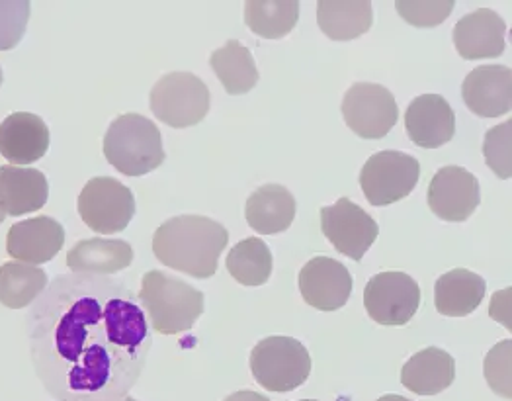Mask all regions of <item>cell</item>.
Wrapping results in <instances>:
<instances>
[{
  "label": "cell",
  "instance_id": "obj_26",
  "mask_svg": "<svg viewBox=\"0 0 512 401\" xmlns=\"http://www.w3.org/2000/svg\"><path fill=\"white\" fill-rule=\"evenodd\" d=\"M299 18L298 0H249L245 2V22L256 36L280 40L288 36Z\"/></svg>",
  "mask_w": 512,
  "mask_h": 401
},
{
  "label": "cell",
  "instance_id": "obj_29",
  "mask_svg": "<svg viewBox=\"0 0 512 401\" xmlns=\"http://www.w3.org/2000/svg\"><path fill=\"white\" fill-rule=\"evenodd\" d=\"M395 8L399 16L411 26L434 28L450 16L454 0H397Z\"/></svg>",
  "mask_w": 512,
  "mask_h": 401
},
{
  "label": "cell",
  "instance_id": "obj_30",
  "mask_svg": "<svg viewBox=\"0 0 512 401\" xmlns=\"http://www.w3.org/2000/svg\"><path fill=\"white\" fill-rule=\"evenodd\" d=\"M30 20L28 0H0V51L14 49L22 42Z\"/></svg>",
  "mask_w": 512,
  "mask_h": 401
},
{
  "label": "cell",
  "instance_id": "obj_14",
  "mask_svg": "<svg viewBox=\"0 0 512 401\" xmlns=\"http://www.w3.org/2000/svg\"><path fill=\"white\" fill-rule=\"evenodd\" d=\"M65 243L63 225L47 218L38 216L26 222L14 223L6 235V253L14 261H22L26 265H43L57 257Z\"/></svg>",
  "mask_w": 512,
  "mask_h": 401
},
{
  "label": "cell",
  "instance_id": "obj_5",
  "mask_svg": "<svg viewBox=\"0 0 512 401\" xmlns=\"http://www.w3.org/2000/svg\"><path fill=\"white\" fill-rule=\"evenodd\" d=\"M251 372L264 390L288 394L309 378L311 357L298 339L266 337L251 353Z\"/></svg>",
  "mask_w": 512,
  "mask_h": 401
},
{
  "label": "cell",
  "instance_id": "obj_19",
  "mask_svg": "<svg viewBox=\"0 0 512 401\" xmlns=\"http://www.w3.org/2000/svg\"><path fill=\"white\" fill-rule=\"evenodd\" d=\"M49 198V182L30 167H0V210L6 216H24L42 210Z\"/></svg>",
  "mask_w": 512,
  "mask_h": 401
},
{
  "label": "cell",
  "instance_id": "obj_38",
  "mask_svg": "<svg viewBox=\"0 0 512 401\" xmlns=\"http://www.w3.org/2000/svg\"><path fill=\"white\" fill-rule=\"evenodd\" d=\"M301 401H317V400H301Z\"/></svg>",
  "mask_w": 512,
  "mask_h": 401
},
{
  "label": "cell",
  "instance_id": "obj_4",
  "mask_svg": "<svg viewBox=\"0 0 512 401\" xmlns=\"http://www.w3.org/2000/svg\"><path fill=\"white\" fill-rule=\"evenodd\" d=\"M106 161L126 177H143L165 163L163 137L157 124L141 114L118 116L104 135Z\"/></svg>",
  "mask_w": 512,
  "mask_h": 401
},
{
  "label": "cell",
  "instance_id": "obj_24",
  "mask_svg": "<svg viewBox=\"0 0 512 401\" xmlns=\"http://www.w3.org/2000/svg\"><path fill=\"white\" fill-rule=\"evenodd\" d=\"M133 263V249L122 239H85L67 253V267L75 274L110 276Z\"/></svg>",
  "mask_w": 512,
  "mask_h": 401
},
{
  "label": "cell",
  "instance_id": "obj_1",
  "mask_svg": "<svg viewBox=\"0 0 512 401\" xmlns=\"http://www.w3.org/2000/svg\"><path fill=\"white\" fill-rule=\"evenodd\" d=\"M32 366L57 401H122L153 345L147 313L112 276L61 274L26 315Z\"/></svg>",
  "mask_w": 512,
  "mask_h": 401
},
{
  "label": "cell",
  "instance_id": "obj_7",
  "mask_svg": "<svg viewBox=\"0 0 512 401\" xmlns=\"http://www.w3.org/2000/svg\"><path fill=\"white\" fill-rule=\"evenodd\" d=\"M421 177L415 157L401 151H380L372 155L362 173L360 186L372 206H389L407 198Z\"/></svg>",
  "mask_w": 512,
  "mask_h": 401
},
{
  "label": "cell",
  "instance_id": "obj_33",
  "mask_svg": "<svg viewBox=\"0 0 512 401\" xmlns=\"http://www.w3.org/2000/svg\"><path fill=\"white\" fill-rule=\"evenodd\" d=\"M225 401H270L266 396L258 394V392H249V390H243V392H235L231 394L229 398H225Z\"/></svg>",
  "mask_w": 512,
  "mask_h": 401
},
{
  "label": "cell",
  "instance_id": "obj_11",
  "mask_svg": "<svg viewBox=\"0 0 512 401\" xmlns=\"http://www.w3.org/2000/svg\"><path fill=\"white\" fill-rule=\"evenodd\" d=\"M321 229L341 255L358 263L380 233L376 220L346 196L333 206L321 208Z\"/></svg>",
  "mask_w": 512,
  "mask_h": 401
},
{
  "label": "cell",
  "instance_id": "obj_13",
  "mask_svg": "<svg viewBox=\"0 0 512 401\" xmlns=\"http://www.w3.org/2000/svg\"><path fill=\"white\" fill-rule=\"evenodd\" d=\"M299 290L307 306L319 312H337L350 298L352 276L331 257H313L299 272Z\"/></svg>",
  "mask_w": 512,
  "mask_h": 401
},
{
  "label": "cell",
  "instance_id": "obj_17",
  "mask_svg": "<svg viewBox=\"0 0 512 401\" xmlns=\"http://www.w3.org/2000/svg\"><path fill=\"white\" fill-rule=\"evenodd\" d=\"M49 149V128L40 116L14 112L0 124V155L16 165H32Z\"/></svg>",
  "mask_w": 512,
  "mask_h": 401
},
{
  "label": "cell",
  "instance_id": "obj_27",
  "mask_svg": "<svg viewBox=\"0 0 512 401\" xmlns=\"http://www.w3.org/2000/svg\"><path fill=\"white\" fill-rule=\"evenodd\" d=\"M47 288L42 268L26 263H6L0 267V304L10 310L28 308Z\"/></svg>",
  "mask_w": 512,
  "mask_h": 401
},
{
  "label": "cell",
  "instance_id": "obj_16",
  "mask_svg": "<svg viewBox=\"0 0 512 401\" xmlns=\"http://www.w3.org/2000/svg\"><path fill=\"white\" fill-rule=\"evenodd\" d=\"M405 130L415 145L438 149L456 134L454 110L440 94L417 96L407 108Z\"/></svg>",
  "mask_w": 512,
  "mask_h": 401
},
{
  "label": "cell",
  "instance_id": "obj_23",
  "mask_svg": "<svg viewBox=\"0 0 512 401\" xmlns=\"http://www.w3.org/2000/svg\"><path fill=\"white\" fill-rule=\"evenodd\" d=\"M485 292L483 276L466 268H454L436 280L434 304L438 313L446 317H466L481 306Z\"/></svg>",
  "mask_w": 512,
  "mask_h": 401
},
{
  "label": "cell",
  "instance_id": "obj_3",
  "mask_svg": "<svg viewBox=\"0 0 512 401\" xmlns=\"http://www.w3.org/2000/svg\"><path fill=\"white\" fill-rule=\"evenodd\" d=\"M141 304L149 323L161 335H178L196 323L204 313V292L163 270H149L143 276Z\"/></svg>",
  "mask_w": 512,
  "mask_h": 401
},
{
  "label": "cell",
  "instance_id": "obj_2",
  "mask_svg": "<svg viewBox=\"0 0 512 401\" xmlns=\"http://www.w3.org/2000/svg\"><path fill=\"white\" fill-rule=\"evenodd\" d=\"M229 243V231L204 216H176L153 235V253L165 267L194 278H212Z\"/></svg>",
  "mask_w": 512,
  "mask_h": 401
},
{
  "label": "cell",
  "instance_id": "obj_36",
  "mask_svg": "<svg viewBox=\"0 0 512 401\" xmlns=\"http://www.w3.org/2000/svg\"><path fill=\"white\" fill-rule=\"evenodd\" d=\"M122 401H137V400H133V398H129V396H128V398H124V400H122Z\"/></svg>",
  "mask_w": 512,
  "mask_h": 401
},
{
  "label": "cell",
  "instance_id": "obj_32",
  "mask_svg": "<svg viewBox=\"0 0 512 401\" xmlns=\"http://www.w3.org/2000/svg\"><path fill=\"white\" fill-rule=\"evenodd\" d=\"M511 341H503L485 358V378L491 390L503 398H511Z\"/></svg>",
  "mask_w": 512,
  "mask_h": 401
},
{
  "label": "cell",
  "instance_id": "obj_25",
  "mask_svg": "<svg viewBox=\"0 0 512 401\" xmlns=\"http://www.w3.org/2000/svg\"><path fill=\"white\" fill-rule=\"evenodd\" d=\"M210 65L225 92L231 96L247 94L258 83L255 57L249 47L237 40H229L223 47L215 49Z\"/></svg>",
  "mask_w": 512,
  "mask_h": 401
},
{
  "label": "cell",
  "instance_id": "obj_37",
  "mask_svg": "<svg viewBox=\"0 0 512 401\" xmlns=\"http://www.w3.org/2000/svg\"><path fill=\"white\" fill-rule=\"evenodd\" d=\"M0 85H2V69H0Z\"/></svg>",
  "mask_w": 512,
  "mask_h": 401
},
{
  "label": "cell",
  "instance_id": "obj_15",
  "mask_svg": "<svg viewBox=\"0 0 512 401\" xmlns=\"http://www.w3.org/2000/svg\"><path fill=\"white\" fill-rule=\"evenodd\" d=\"M466 106L479 118H501L512 108V73L505 65H481L462 85Z\"/></svg>",
  "mask_w": 512,
  "mask_h": 401
},
{
  "label": "cell",
  "instance_id": "obj_34",
  "mask_svg": "<svg viewBox=\"0 0 512 401\" xmlns=\"http://www.w3.org/2000/svg\"><path fill=\"white\" fill-rule=\"evenodd\" d=\"M378 401H411L407 400V398H403V396H397V394H387L384 398H380Z\"/></svg>",
  "mask_w": 512,
  "mask_h": 401
},
{
  "label": "cell",
  "instance_id": "obj_9",
  "mask_svg": "<svg viewBox=\"0 0 512 401\" xmlns=\"http://www.w3.org/2000/svg\"><path fill=\"white\" fill-rule=\"evenodd\" d=\"M346 126L362 139H382L399 118L395 96L384 85L354 83L342 100Z\"/></svg>",
  "mask_w": 512,
  "mask_h": 401
},
{
  "label": "cell",
  "instance_id": "obj_8",
  "mask_svg": "<svg viewBox=\"0 0 512 401\" xmlns=\"http://www.w3.org/2000/svg\"><path fill=\"white\" fill-rule=\"evenodd\" d=\"M81 220L96 233L124 231L135 216V196L126 184L110 177H96L85 184L77 200Z\"/></svg>",
  "mask_w": 512,
  "mask_h": 401
},
{
  "label": "cell",
  "instance_id": "obj_22",
  "mask_svg": "<svg viewBox=\"0 0 512 401\" xmlns=\"http://www.w3.org/2000/svg\"><path fill=\"white\" fill-rule=\"evenodd\" d=\"M317 24L335 42H350L370 32L374 10L370 0H319Z\"/></svg>",
  "mask_w": 512,
  "mask_h": 401
},
{
  "label": "cell",
  "instance_id": "obj_6",
  "mask_svg": "<svg viewBox=\"0 0 512 401\" xmlns=\"http://www.w3.org/2000/svg\"><path fill=\"white\" fill-rule=\"evenodd\" d=\"M210 102L212 96L206 83L184 71L161 77L149 96V106L157 120L176 130L198 126L208 116Z\"/></svg>",
  "mask_w": 512,
  "mask_h": 401
},
{
  "label": "cell",
  "instance_id": "obj_20",
  "mask_svg": "<svg viewBox=\"0 0 512 401\" xmlns=\"http://www.w3.org/2000/svg\"><path fill=\"white\" fill-rule=\"evenodd\" d=\"M296 198L282 184H264L256 188L247 200L245 218L262 235H276L294 223L296 218Z\"/></svg>",
  "mask_w": 512,
  "mask_h": 401
},
{
  "label": "cell",
  "instance_id": "obj_35",
  "mask_svg": "<svg viewBox=\"0 0 512 401\" xmlns=\"http://www.w3.org/2000/svg\"><path fill=\"white\" fill-rule=\"evenodd\" d=\"M4 218H6V214L0 210V223L4 222Z\"/></svg>",
  "mask_w": 512,
  "mask_h": 401
},
{
  "label": "cell",
  "instance_id": "obj_31",
  "mask_svg": "<svg viewBox=\"0 0 512 401\" xmlns=\"http://www.w3.org/2000/svg\"><path fill=\"white\" fill-rule=\"evenodd\" d=\"M511 130L512 122L495 126L485 135L483 155L487 165L499 179H511Z\"/></svg>",
  "mask_w": 512,
  "mask_h": 401
},
{
  "label": "cell",
  "instance_id": "obj_28",
  "mask_svg": "<svg viewBox=\"0 0 512 401\" xmlns=\"http://www.w3.org/2000/svg\"><path fill=\"white\" fill-rule=\"evenodd\" d=\"M225 265L239 284L262 286L272 274V253L262 239L249 237L229 251Z\"/></svg>",
  "mask_w": 512,
  "mask_h": 401
},
{
  "label": "cell",
  "instance_id": "obj_18",
  "mask_svg": "<svg viewBox=\"0 0 512 401\" xmlns=\"http://www.w3.org/2000/svg\"><path fill=\"white\" fill-rule=\"evenodd\" d=\"M505 36V20L489 8H479L456 24L452 38L458 53L468 61H475L499 57L507 45Z\"/></svg>",
  "mask_w": 512,
  "mask_h": 401
},
{
  "label": "cell",
  "instance_id": "obj_10",
  "mask_svg": "<svg viewBox=\"0 0 512 401\" xmlns=\"http://www.w3.org/2000/svg\"><path fill=\"white\" fill-rule=\"evenodd\" d=\"M421 306V288L405 272H380L366 284L364 308L380 325H407Z\"/></svg>",
  "mask_w": 512,
  "mask_h": 401
},
{
  "label": "cell",
  "instance_id": "obj_12",
  "mask_svg": "<svg viewBox=\"0 0 512 401\" xmlns=\"http://www.w3.org/2000/svg\"><path fill=\"white\" fill-rule=\"evenodd\" d=\"M428 208L444 222H466L481 204L479 180L470 171L442 167L428 186Z\"/></svg>",
  "mask_w": 512,
  "mask_h": 401
},
{
  "label": "cell",
  "instance_id": "obj_21",
  "mask_svg": "<svg viewBox=\"0 0 512 401\" xmlns=\"http://www.w3.org/2000/svg\"><path fill=\"white\" fill-rule=\"evenodd\" d=\"M456 378V360L438 347H428L409 358L401 370V384L417 396H436Z\"/></svg>",
  "mask_w": 512,
  "mask_h": 401
}]
</instances>
